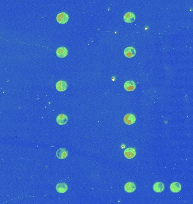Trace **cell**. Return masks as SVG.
I'll return each instance as SVG.
<instances>
[{"label": "cell", "instance_id": "1", "mask_svg": "<svg viewBox=\"0 0 193 204\" xmlns=\"http://www.w3.org/2000/svg\"><path fill=\"white\" fill-rule=\"evenodd\" d=\"M124 54L127 57L132 58L135 56L136 54V50L133 46H128L124 49Z\"/></svg>", "mask_w": 193, "mask_h": 204}, {"label": "cell", "instance_id": "2", "mask_svg": "<svg viewBox=\"0 0 193 204\" xmlns=\"http://www.w3.org/2000/svg\"><path fill=\"white\" fill-rule=\"evenodd\" d=\"M69 20L68 14L66 13H60L57 16V21L60 24H65Z\"/></svg>", "mask_w": 193, "mask_h": 204}, {"label": "cell", "instance_id": "3", "mask_svg": "<svg viewBox=\"0 0 193 204\" xmlns=\"http://www.w3.org/2000/svg\"><path fill=\"white\" fill-rule=\"evenodd\" d=\"M56 55L59 58H64L68 55V50L64 46L59 47L56 50Z\"/></svg>", "mask_w": 193, "mask_h": 204}, {"label": "cell", "instance_id": "4", "mask_svg": "<svg viewBox=\"0 0 193 204\" xmlns=\"http://www.w3.org/2000/svg\"><path fill=\"white\" fill-rule=\"evenodd\" d=\"M68 84L64 81H59L55 85L56 89L60 92H63L67 89Z\"/></svg>", "mask_w": 193, "mask_h": 204}, {"label": "cell", "instance_id": "5", "mask_svg": "<svg viewBox=\"0 0 193 204\" xmlns=\"http://www.w3.org/2000/svg\"><path fill=\"white\" fill-rule=\"evenodd\" d=\"M124 156L127 159H132L135 157L136 155V152L134 148L128 147L127 148L124 152Z\"/></svg>", "mask_w": 193, "mask_h": 204}, {"label": "cell", "instance_id": "6", "mask_svg": "<svg viewBox=\"0 0 193 204\" xmlns=\"http://www.w3.org/2000/svg\"><path fill=\"white\" fill-rule=\"evenodd\" d=\"M135 116L131 113L126 115L124 118V121L127 125H132L135 124Z\"/></svg>", "mask_w": 193, "mask_h": 204}, {"label": "cell", "instance_id": "7", "mask_svg": "<svg viewBox=\"0 0 193 204\" xmlns=\"http://www.w3.org/2000/svg\"><path fill=\"white\" fill-rule=\"evenodd\" d=\"M123 20L125 22L130 23L135 22V15L132 12H128L125 14L123 17Z\"/></svg>", "mask_w": 193, "mask_h": 204}, {"label": "cell", "instance_id": "8", "mask_svg": "<svg viewBox=\"0 0 193 204\" xmlns=\"http://www.w3.org/2000/svg\"><path fill=\"white\" fill-rule=\"evenodd\" d=\"M68 117L65 114H60L56 118V121L59 125H63L66 124L68 122Z\"/></svg>", "mask_w": 193, "mask_h": 204}, {"label": "cell", "instance_id": "9", "mask_svg": "<svg viewBox=\"0 0 193 204\" xmlns=\"http://www.w3.org/2000/svg\"><path fill=\"white\" fill-rule=\"evenodd\" d=\"M68 154V151L64 148H60L56 152V156L57 157V158L60 159H63L67 158Z\"/></svg>", "mask_w": 193, "mask_h": 204}, {"label": "cell", "instance_id": "10", "mask_svg": "<svg viewBox=\"0 0 193 204\" xmlns=\"http://www.w3.org/2000/svg\"><path fill=\"white\" fill-rule=\"evenodd\" d=\"M124 89L128 91H134L136 87L135 83L133 81H128L124 83Z\"/></svg>", "mask_w": 193, "mask_h": 204}, {"label": "cell", "instance_id": "11", "mask_svg": "<svg viewBox=\"0 0 193 204\" xmlns=\"http://www.w3.org/2000/svg\"><path fill=\"white\" fill-rule=\"evenodd\" d=\"M56 190L59 193H64L68 190V186L64 183H59L56 185Z\"/></svg>", "mask_w": 193, "mask_h": 204}, {"label": "cell", "instance_id": "12", "mask_svg": "<svg viewBox=\"0 0 193 204\" xmlns=\"http://www.w3.org/2000/svg\"><path fill=\"white\" fill-rule=\"evenodd\" d=\"M164 185L161 182H158L153 185V190L156 193H161L164 190Z\"/></svg>", "mask_w": 193, "mask_h": 204}, {"label": "cell", "instance_id": "13", "mask_svg": "<svg viewBox=\"0 0 193 204\" xmlns=\"http://www.w3.org/2000/svg\"><path fill=\"white\" fill-rule=\"evenodd\" d=\"M124 189L128 193H133L136 189V186L134 183H127L124 186Z\"/></svg>", "mask_w": 193, "mask_h": 204}, {"label": "cell", "instance_id": "14", "mask_svg": "<svg viewBox=\"0 0 193 204\" xmlns=\"http://www.w3.org/2000/svg\"><path fill=\"white\" fill-rule=\"evenodd\" d=\"M170 190L173 193H179L181 190V185L178 182L172 183L170 185Z\"/></svg>", "mask_w": 193, "mask_h": 204}]
</instances>
